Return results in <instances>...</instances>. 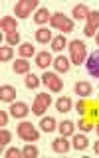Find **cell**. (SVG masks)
Wrapping results in <instances>:
<instances>
[{"instance_id": "31", "label": "cell", "mask_w": 99, "mask_h": 158, "mask_svg": "<svg viewBox=\"0 0 99 158\" xmlns=\"http://www.w3.org/2000/svg\"><path fill=\"white\" fill-rule=\"evenodd\" d=\"M6 42H8V46H16V44H20V34L18 32L8 34V36H6Z\"/></svg>"}, {"instance_id": "4", "label": "cell", "mask_w": 99, "mask_h": 158, "mask_svg": "<svg viewBox=\"0 0 99 158\" xmlns=\"http://www.w3.org/2000/svg\"><path fill=\"white\" fill-rule=\"evenodd\" d=\"M36 6H38V0H20L16 6H14V16L24 20V18H28L30 14L36 10Z\"/></svg>"}, {"instance_id": "25", "label": "cell", "mask_w": 99, "mask_h": 158, "mask_svg": "<svg viewBox=\"0 0 99 158\" xmlns=\"http://www.w3.org/2000/svg\"><path fill=\"white\" fill-rule=\"evenodd\" d=\"M34 53H36V49H34V46L30 42H24V44H20V56L22 57H32Z\"/></svg>"}, {"instance_id": "34", "label": "cell", "mask_w": 99, "mask_h": 158, "mask_svg": "<svg viewBox=\"0 0 99 158\" xmlns=\"http://www.w3.org/2000/svg\"><path fill=\"white\" fill-rule=\"evenodd\" d=\"M8 125V113L6 111H0V127H6Z\"/></svg>"}, {"instance_id": "7", "label": "cell", "mask_w": 99, "mask_h": 158, "mask_svg": "<svg viewBox=\"0 0 99 158\" xmlns=\"http://www.w3.org/2000/svg\"><path fill=\"white\" fill-rule=\"evenodd\" d=\"M85 69H87V73L91 77L99 79V49H95L93 53H89V56H87V59H85Z\"/></svg>"}, {"instance_id": "19", "label": "cell", "mask_w": 99, "mask_h": 158, "mask_svg": "<svg viewBox=\"0 0 99 158\" xmlns=\"http://www.w3.org/2000/svg\"><path fill=\"white\" fill-rule=\"evenodd\" d=\"M52 30L50 28H38L36 30V42L40 44H48V42H52Z\"/></svg>"}, {"instance_id": "11", "label": "cell", "mask_w": 99, "mask_h": 158, "mask_svg": "<svg viewBox=\"0 0 99 158\" xmlns=\"http://www.w3.org/2000/svg\"><path fill=\"white\" fill-rule=\"evenodd\" d=\"M12 69L14 73H20V75H28L30 73V61L26 57H18L16 61L12 63Z\"/></svg>"}, {"instance_id": "17", "label": "cell", "mask_w": 99, "mask_h": 158, "mask_svg": "<svg viewBox=\"0 0 99 158\" xmlns=\"http://www.w3.org/2000/svg\"><path fill=\"white\" fill-rule=\"evenodd\" d=\"M89 12H91V10H89V6H85V4H75V6H73V10H71V16L75 18V20H83V18L87 20Z\"/></svg>"}, {"instance_id": "24", "label": "cell", "mask_w": 99, "mask_h": 158, "mask_svg": "<svg viewBox=\"0 0 99 158\" xmlns=\"http://www.w3.org/2000/svg\"><path fill=\"white\" fill-rule=\"evenodd\" d=\"M40 83H42V77H38V75H34V73H28L26 79H24V85H26L28 89H36Z\"/></svg>"}, {"instance_id": "9", "label": "cell", "mask_w": 99, "mask_h": 158, "mask_svg": "<svg viewBox=\"0 0 99 158\" xmlns=\"http://www.w3.org/2000/svg\"><path fill=\"white\" fill-rule=\"evenodd\" d=\"M28 113H32V111H30V107H28L24 101H20V103H12V107H10V115H12L14 118H24V117L28 115Z\"/></svg>"}, {"instance_id": "23", "label": "cell", "mask_w": 99, "mask_h": 158, "mask_svg": "<svg viewBox=\"0 0 99 158\" xmlns=\"http://www.w3.org/2000/svg\"><path fill=\"white\" fill-rule=\"evenodd\" d=\"M50 10L48 8H38L36 10V16H34V20H36V24H40V26H42V24H46V22H50Z\"/></svg>"}, {"instance_id": "1", "label": "cell", "mask_w": 99, "mask_h": 158, "mask_svg": "<svg viewBox=\"0 0 99 158\" xmlns=\"http://www.w3.org/2000/svg\"><path fill=\"white\" fill-rule=\"evenodd\" d=\"M69 59L73 65H83L87 59V46L81 40H73L69 42Z\"/></svg>"}, {"instance_id": "6", "label": "cell", "mask_w": 99, "mask_h": 158, "mask_svg": "<svg viewBox=\"0 0 99 158\" xmlns=\"http://www.w3.org/2000/svg\"><path fill=\"white\" fill-rule=\"evenodd\" d=\"M85 36L87 38H95V32H99V10H91L87 16V24H85Z\"/></svg>"}, {"instance_id": "3", "label": "cell", "mask_w": 99, "mask_h": 158, "mask_svg": "<svg viewBox=\"0 0 99 158\" xmlns=\"http://www.w3.org/2000/svg\"><path fill=\"white\" fill-rule=\"evenodd\" d=\"M50 103H52V97H50V93H38L36 99H34L32 103V113L38 117H44V113L48 111Z\"/></svg>"}, {"instance_id": "22", "label": "cell", "mask_w": 99, "mask_h": 158, "mask_svg": "<svg viewBox=\"0 0 99 158\" xmlns=\"http://www.w3.org/2000/svg\"><path fill=\"white\" fill-rule=\"evenodd\" d=\"M71 107H73V101L69 97H59L58 101H56V109L59 113H67V111H71Z\"/></svg>"}, {"instance_id": "36", "label": "cell", "mask_w": 99, "mask_h": 158, "mask_svg": "<svg viewBox=\"0 0 99 158\" xmlns=\"http://www.w3.org/2000/svg\"><path fill=\"white\" fill-rule=\"evenodd\" d=\"M95 44L99 46V34H95Z\"/></svg>"}, {"instance_id": "30", "label": "cell", "mask_w": 99, "mask_h": 158, "mask_svg": "<svg viewBox=\"0 0 99 158\" xmlns=\"http://www.w3.org/2000/svg\"><path fill=\"white\" fill-rule=\"evenodd\" d=\"M77 127H79V131H81V132H89V131H91V128H93V125H91V123H89V121H85V118H83V117H81V121L77 123Z\"/></svg>"}, {"instance_id": "10", "label": "cell", "mask_w": 99, "mask_h": 158, "mask_svg": "<svg viewBox=\"0 0 99 158\" xmlns=\"http://www.w3.org/2000/svg\"><path fill=\"white\" fill-rule=\"evenodd\" d=\"M69 148H71V144L67 142V136H58L56 140H52V150L58 154H66Z\"/></svg>"}, {"instance_id": "2", "label": "cell", "mask_w": 99, "mask_h": 158, "mask_svg": "<svg viewBox=\"0 0 99 158\" xmlns=\"http://www.w3.org/2000/svg\"><path fill=\"white\" fill-rule=\"evenodd\" d=\"M18 136L22 138V140H26V142H38L40 132H38V128L34 127L32 123L24 121V123L18 125Z\"/></svg>"}, {"instance_id": "12", "label": "cell", "mask_w": 99, "mask_h": 158, "mask_svg": "<svg viewBox=\"0 0 99 158\" xmlns=\"http://www.w3.org/2000/svg\"><path fill=\"white\" fill-rule=\"evenodd\" d=\"M54 67H56V71H59V73H67L69 67H71V59H67L66 56H58L54 59Z\"/></svg>"}, {"instance_id": "26", "label": "cell", "mask_w": 99, "mask_h": 158, "mask_svg": "<svg viewBox=\"0 0 99 158\" xmlns=\"http://www.w3.org/2000/svg\"><path fill=\"white\" fill-rule=\"evenodd\" d=\"M66 36H63V34H59V36H56V38H54L52 40V49H54V52H62V49L63 48H66Z\"/></svg>"}, {"instance_id": "21", "label": "cell", "mask_w": 99, "mask_h": 158, "mask_svg": "<svg viewBox=\"0 0 99 158\" xmlns=\"http://www.w3.org/2000/svg\"><path fill=\"white\" fill-rule=\"evenodd\" d=\"M58 128H59V132H62V136H71L73 132H75V125H73L69 118L67 121H62L58 125Z\"/></svg>"}, {"instance_id": "27", "label": "cell", "mask_w": 99, "mask_h": 158, "mask_svg": "<svg viewBox=\"0 0 99 158\" xmlns=\"http://www.w3.org/2000/svg\"><path fill=\"white\" fill-rule=\"evenodd\" d=\"M14 57V49L10 48V46H2L0 48V61H10V59Z\"/></svg>"}, {"instance_id": "15", "label": "cell", "mask_w": 99, "mask_h": 158, "mask_svg": "<svg viewBox=\"0 0 99 158\" xmlns=\"http://www.w3.org/2000/svg\"><path fill=\"white\" fill-rule=\"evenodd\" d=\"M67 16L63 12H54L52 14V18H50V24H52V28H58V30H62L63 26H66V22H67Z\"/></svg>"}, {"instance_id": "18", "label": "cell", "mask_w": 99, "mask_h": 158, "mask_svg": "<svg viewBox=\"0 0 99 158\" xmlns=\"http://www.w3.org/2000/svg\"><path fill=\"white\" fill-rule=\"evenodd\" d=\"M50 63H54V59H52V53L50 52H40L38 56H36V65L38 67H42V69H46Z\"/></svg>"}, {"instance_id": "13", "label": "cell", "mask_w": 99, "mask_h": 158, "mask_svg": "<svg viewBox=\"0 0 99 158\" xmlns=\"http://www.w3.org/2000/svg\"><path fill=\"white\" fill-rule=\"evenodd\" d=\"M0 99H2V103H14V99H16V89L12 85H2L0 87Z\"/></svg>"}, {"instance_id": "8", "label": "cell", "mask_w": 99, "mask_h": 158, "mask_svg": "<svg viewBox=\"0 0 99 158\" xmlns=\"http://www.w3.org/2000/svg\"><path fill=\"white\" fill-rule=\"evenodd\" d=\"M0 30H2V34H14L18 32V20L12 18V16H2V20H0Z\"/></svg>"}, {"instance_id": "35", "label": "cell", "mask_w": 99, "mask_h": 158, "mask_svg": "<svg viewBox=\"0 0 99 158\" xmlns=\"http://www.w3.org/2000/svg\"><path fill=\"white\" fill-rule=\"evenodd\" d=\"M93 150H95V154H99V140L95 142V144H93Z\"/></svg>"}, {"instance_id": "33", "label": "cell", "mask_w": 99, "mask_h": 158, "mask_svg": "<svg viewBox=\"0 0 99 158\" xmlns=\"http://www.w3.org/2000/svg\"><path fill=\"white\" fill-rule=\"evenodd\" d=\"M75 111L79 113V115H85V111H87V105H85V101H83V99H79V101L75 103Z\"/></svg>"}, {"instance_id": "16", "label": "cell", "mask_w": 99, "mask_h": 158, "mask_svg": "<svg viewBox=\"0 0 99 158\" xmlns=\"http://www.w3.org/2000/svg\"><path fill=\"white\" fill-rule=\"evenodd\" d=\"M40 128H42V132H52L58 128V121L54 117H42V121H40Z\"/></svg>"}, {"instance_id": "32", "label": "cell", "mask_w": 99, "mask_h": 158, "mask_svg": "<svg viewBox=\"0 0 99 158\" xmlns=\"http://www.w3.org/2000/svg\"><path fill=\"white\" fill-rule=\"evenodd\" d=\"M4 156H6V158H16V156H24V152L20 150V148H8Z\"/></svg>"}, {"instance_id": "29", "label": "cell", "mask_w": 99, "mask_h": 158, "mask_svg": "<svg viewBox=\"0 0 99 158\" xmlns=\"http://www.w3.org/2000/svg\"><path fill=\"white\" fill-rule=\"evenodd\" d=\"M10 140H12V132L6 131V128H2V131H0V144H2V148L6 144H10Z\"/></svg>"}, {"instance_id": "37", "label": "cell", "mask_w": 99, "mask_h": 158, "mask_svg": "<svg viewBox=\"0 0 99 158\" xmlns=\"http://www.w3.org/2000/svg\"><path fill=\"white\" fill-rule=\"evenodd\" d=\"M97 135H99V125H97Z\"/></svg>"}, {"instance_id": "20", "label": "cell", "mask_w": 99, "mask_h": 158, "mask_svg": "<svg viewBox=\"0 0 99 158\" xmlns=\"http://www.w3.org/2000/svg\"><path fill=\"white\" fill-rule=\"evenodd\" d=\"M71 146L75 148V150H85L89 146V140L85 135H73V140H71Z\"/></svg>"}, {"instance_id": "28", "label": "cell", "mask_w": 99, "mask_h": 158, "mask_svg": "<svg viewBox=\"0 0 99 158\" xmlns=\"http://www.w3.org/2000/svg\"><path fill=\"white\" fill-rule=\"evenodd\" d=\"M22 152H24V158H36L38 156V146L32 144V142H28V144L22 148Z\"/></svg>"}, {"instance_id": "14", "label": "cell", "mask_w": 99, "mask_h": 158, "mask_svg": "<svg viewBox=\"0 0 99 158\" xmlns=\"http://www.w3.org/2000/svg\"><path fill=\"white\" fill-rule=\"evenodd\" d=\"M91 93H93L91 83H87V81H77V83H75V95H79L81 99L89 97Z\"/></svg>"}, {"instance_id": "5", "label": "cell", "mask_w": 99, "mask_h": 158, "mask_svg": "<svg viewBox=\"0 0 99 158\" xmlns=\"http://www.w3.org/2000/svg\"><path fill=\"white\" fill-rule=\"evenodd\" d=\"M42 83H44L48 89H52V93H59V91L63 89V81L56 75V73H52V71H46V73L42 75Z\"/></svg>"}]
</instances>
